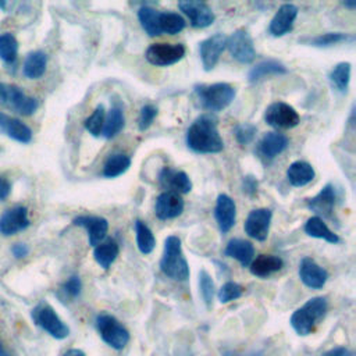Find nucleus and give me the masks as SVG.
I'll return each mask as SVG.
<instances>
[{"label": "nucleus", "instance_id": "15", "mask_svg": "<svg viewBox=\"0 0 356 356\" xmlns=\"http://www.w3.org/2000/svg\"><path fill=\"white\" fill-rule=\"evenodd\" d=\"M159 184L165 189V192H174L178 195L189 193L192 191V181L188 174L172 167H163L159 174Z\"/></svg>", "mask_w": 356, "mask_h": 356}, {"label": "nucleus", "instance_id": "26", "mask_svg": "<svg viewBox=\"0 0 356 356\" xmlns=\"http://www.w3.org/2000/svg\"><path fill=\"white\" fill-rule=\"evenodd\" d=\"M314 175V168L307 161L298 160L286 168V179L292 186H305L313 181Z\"/></svg>", "mask_w": 356, "mask_h": 356}, {"label": "nucleus", "instance_id": "39", "mask_svg": "<svg viewBox=\"0 0 356 356\" xmlns=\"http://www.w3.org/2000/svg\"><path fill=\"white\" fill-rule=\"evenodd\" d=\"M18 42L13 33L0 35V58L6 63H13L17 57Z\"/></svg>", "mask_w": 356, "mask_h": 356}, {"label": "nucleus", "instance_id": "1", "mask_svg": "<svg viewBox=\"0 0 356 356\" xmlns=\"http://www.w3.org/2000/svg\"><path fill=\"white\" fill-rule=\"evenodd\" d=\"M186 145L196 153H220L224 142L217 128V118L211 114L197 117L186 131Z\"/></svg>", "mask_w": 356, "mask_h": 356}, {"label": "nucleus", "instance_id": "19", "mask_svg": "<svg viewBox=\"0 0 356 356\" xmlns=\"http://www.w3.org/2000/svg\"><path fill=\"white\" fill-rule=\"evenodd\" d=\"M299 277L306 286L312 289H320L325 285L328 280V273L312 257H303L299 264Z\"/></svg>", "mask_w": 356, "mask_h": 356}, {"label": "nucleus", "instance_id": "31", "mask_svg": "<svg viewBox=\"0 0 356 356\" xmlns=\"http://www.w3.org/2000/svg\"><path fill=\"white\" fill-rule=\"evenodd\" d=\"M118 253H120L118 243L114 239H107V241L99 243L97 246H95L93 257L100 267L107 270L114 263Z\"/></svg>", "mask_w": 356, "mask_h": 356}, {"label": "nucleus", "instance_id": "10", "mask_svg": "<svg viewBox=\"0 0 356 356\" xmlns=\"http://www.w3.org/2000/svg\"><path fill=\"white\" fill-rule=\"evenodd\" d=\"M33 320L38 325H40L44 331H47L51 337L57 339H63L70 334L68 327L63 323V320L56 314L51 306L42 303L33 310Z\"/></svg>", "mask_w": 356, "mask_h": 356}, {"label": "nucleus", "instance_id": "44", "mask_svg": "<svg viewBox=\"0 0 356 356\" xmlns=\"http://www.w3.org/2000/svg\"><path fill=\"white\" fill-rule=\"evenodd\" d=\"M81 288H82V284H81V280L78 275H72L70 277L64 285H63V292L70 296V298H76L79 293H81Z\"/></svg>", "mask_w": 356, "mask_h": 356}, {"label": "nucleus", "instance_id": "45", "mask_svg": "<svg viewBox=\"0 0 356 356\" xmlns=\"http://www.w3.org/2000/svg\"><path fill=\"white\" fill-rule=\"evenodd\" d=\"M243 192L249 196H252L257 192V179L254 177L248 175L243 178Z\"/></svg>", "mask_w": 356, "mask_h": 356}, {"label": "nucleus", "instance_id": "9", "mask_svg": "<svg viewBox=\"0 0 356 356\" xmlns=\"http://www.w3.org/2000/svg\"><path fill=\"white\" fill-rule=\"evenodd\" d=\"M227 49L232 58L241 64H250L256 58L253 39L245 29H236L227 38Z\"/></svg>", "mask_w": 356, "mask_h": 356}, {"label": "nucleus", "instance_id": "32", "mask_svg": "<svg viewBox=\"0 0 356 356\" xmlns=\"http://www.w3.org/2000/svg\"><path fill=\"white\" fill-rule=\"evenodd\" d=\"M350 70L352 65L348 61H342L338 63L330 72L328 79L331 86L339 92V93H346L348 88H349V82H350Z\"/></svg>", "mask_w": 356, "mask_h": 356}, {"label": "nucleus", "instance_id": "49", "mask_svg": "<svg viewBox=\"0 0 356 356\" xmlns=\"http://www.w3.org/2000/svg\"><path fill=\"white\" fill-rule=\"evenodd\" d=\"M11 250L15 257H24L28 254V248L24 243H15Z\"/></svg>", "mask_w": 356, "mask_h": 356}, {"label": "nucleus", "instance_id": "20", "mask_svg": "<svg viewBox=\"0 0 356 356\" xmlns=\"http://www.w3.org/2000/svg\"><path fill=\"white\" fill-rule=\"evenodd\" d=\"M296 17H298V7L295 4L292 3L282 4L274 14L268 25V32L277 38L288 33L292 29Z\"/></svg>", "mask_w": 356, "mask_h": 356}, {"label": "nucleus", "instance_id": "33", "mask_svg": "<svg viewBox=\"0 0 356 356\" xmlns=\"http://www.w3.org/2000/svg\"><path fill=\"white\" fill-rule=\"evenodd\" d=\"M159 17H160V11H157L153 7L143 6L138 10V19L149 36L161 35L160 25H159Z\"/></svg>", "mask_w": 356, "mask_h": 356}, {"label": "nucleus", "instance_id": "6", "mask_svg": "<svg viewBox=\"0 0 356 356\" xmlns=\"http://www.w3.org/2000/svg\"><path fill=\"white\" fill-rule=\"evenodd\" d=\"M0 104L22 115L33 114L39 106L38 100L26 96L21 88L3 82H0Z\"/></svg>", "mask_w": 356, "mask_h": 356}, {"label": "nucleus", "instance_id": "24", "mask_svg": "<svg viewBox=\"0 0 356 356\" xmlns=\"http://www.w3.org/2000/svg\"><path fill=\"white\" fill-rule=\"evenodd\" d=\"M225 256L232 257L235 260H238L241 263L242 267H248L254 256V248L253 245L246 241V239H241V238H232L224 250Z\"/></svg>", "mask_w": 356, "mask_h": 356}, {"label": "nucleus", "instance_id": "4", "mask_svg": "<svg viewBox=\"0 0 356 356\" xmlns=\"http://www.w3.org/2000/svg\"><path fill=\"white\" fill-rule=\"evenodd\" d=\"M327 309L328 303L325 298H312L302 307L293 312L289 323L299 335H309L316 328V325L324 318Z\"/></svg>", "mask_w": 356, "mask_h": 356}, {"label": "nucleus", "instance_id": "21", "mask_svg": "<svg viewBox=\"0 0 356 356\" xmlns=\"http://www.w3.org/2000/svg\"><path fill=\"white\" fill-rule=\"evenodd\" d=\"M29 225L28 211L24 206H15L4 211L0 217V232L3 235H14Z\"/></svg>", "mask_w": 356, "mask_h": 356}, {"label": "nucleus", "instance_id": "27", "mask_svg": "<svg viewBox=\"0 0 356 356\" xmlns=\"http://www.w3.org/2000/svg\"><path fill=\"white\" fill-rule=\"evenodd\" d=\"M288 72L286 67L278 60H263L257 63L248 74V79L250 82H259L267 76L273 75H285Z\"/></svg>", "mask_w": 356, "mask_h": 356}, {"label": "nucleus", "instance_id": "48", "mask_svg": "<svg viewBox=\"0 0 356 356\" xmlns=\"http://www.w3.org/2000/svg\"><path fill=\"white\" fill-rule=\"evenodd\" d=\"M222 356H263L261 352L252 350V352H238V350H224Z\"/></svg>", "mask_w": 356, "mask_h": 356}, {"label": "nucleus", "instance_id": "30", "mask_svg": "<svg viewBox=\"0 0 356 356\" xmlns=\"http://www.w3.org/2000/svg\"><path fill=\"white\" fill-rule=\"evenodd\" d=\"M305 232L309 236L324 239V241H327L330 243H338L339 242V236L327 227V224L324 222L323 218H320L317 216H313V217H310L306 221Z\"/></svg>", "mask_w": 356, "mask_h": 356}, {"label": "nucleus", "instance_id": "35", "mask_svg": "<svg viewBox=\"0 0 356 356\" xmlns=\"http://www.w3.org/2000/svg\"><path fill=\"white\" fill-rule=\"evenodd\" d=\"M135 232H136V245L142 254H149L153 252L156 245V238L152 229L140 220L135 221Z\"/></svg>", "mask_w": 356, "mask_h": 356}, {"label": "nucleus", "instance_id": "41", "mask_svg": "<svg viewBox=\"0 0 356 356\" xmlns=\"http://www.w3.org/2000/svg\"><path fill=\"white\" fill-rule=\"evenodd\" d=\"M256 132H257V128L256 125L250 124V122H242V124H238L234 129V135H235V139L239 145L245 146V145H249L253 142L254 136H256Z\"/></svg>", "mask_w": 356, "mask_h": 356}, {"label": "nucleus", "instance_id": "5", "mask_svg": "<svg viewBox=\"0 0 356 356\" xmlns=\"http://www.w3.org/2000/svg\"><path fill=\"white\" fill-rule=\"evenodd\" d=\"M96 327L102 339L111 348L120 350L129 341L128 330L114 317L107 313H102L96 317Z\"/></svg>", "mask_w": 356, "mask_h": 356}, {"label": "nucleus", "instance_id": "17", "mask_svg": "<svg viewBox=\"0 0 356 356\" xmlns=\"http://www.w3.org/2000/svg\"><path fill=\"white\" fill-rule=\"evenodd\" d=\"M74 225L82 227L88 232L89 245L97 246L103 242L108 231V221L100 216H78L74 218Z\"/></svg>", "mask_w": 356, "mask_h": 356}, {"label": "nucleus", "instance_id": "12", "mask_svg": "<svg viewBox=\"0 0 356 356\" xmlns=\"http://www.w3.org/2000/svg\"><path fill=\"white\" fill-rule=\"evenodd\" d=\"M271 217H273V213L270 209L261 207V209L252 210L248 214L245 225H243L245 232L256 241H260V242L266 241L268 236V231H270Z\"/></svg>", "mask_w": 356, "mask_h": 356}, {"label": "nucleus", "instance_id": "38", "mask_svg": "<svg viewBox=\"0 0 356 356\" xmlns=\"http://www.w3.org/2000/svg\"><path fill=\"white\" fill-rule=\"evenodd\" d=\"M104 118H106V113H104V106L103 104H97L96 108L93 110V113L85 120V128L86 131L93 135V136H100L103 132V125H104Z\"/></svg>", "mask_w": 356, "mask_h": 356}, {"label": "nucleus", "instance_id": "3", "mask_svg": "<svg viewBox=\"0 0 356 356\" xmlns=\"http://www.w3.org/2000/svg\"><path fill=\"white\" fill-rule=\"evenodd\" d=\"M161 271L174 281H186L189 277V266L182 252L181 239L175 235L167 236L164 241L163 256L160 260Z\"/></svg>", "mask_w": 356, "mask_h": 356}, {"label": "nucleus", "instance_id": "52", "mask_svg": "<svg viewBox=\"0 0 356 356\" xmlns=\"http://www.w3.org/2000/svg\"><path fill=\"white\" fill-rule=\"evenodd\" d=\"M0 356H10V353L6 350V348L0 342Z\"/></svg>", "mask_w": 356, "mask_h": 356}, {"label": "nucleus", "instance_id": "7", "mask_svg": "<svg viewBox=\"0 0 356 356\" xmlns=\"http://www.w3.org/2000/svg\"><path fill=\"white\" fill-rule=\"evenodd\" d=\"M185 56V46L181 43H153L147 47L145 58L157 67H168Z\"/></svg>", "mask_w": 356, "mask_h": 356}, {"label": "nucleus", "instance_id": "42", "mask_svg": "<svg viewBox=\"0 0 356 356\" xmlns=\"http://www.w3.org/2000/svg\"><path fill=\"white\" fill-rule=\"evenodd\" d=\"M199 286H200V293L204 303L207 306H211V302L214 298V282L209 275V273L204 270L199 273Z\"/></svg>", "mask_w": 356, "mask_h": 356}, {"label": "nucleus", "instance_id": "34", "mask_svg": "<svg viewBox=\"0 0 356 356\" xmlns=\"http://www.w3.org/2000/svg\"><path fill=\"white\" fill-rule=\"evenodd\" d=\"M131 167V159L124 153H113L107 157L104 167H103V175L106 178H115L124 174Z\"/></svg>", "mask_w": 356, "mask_h": 356}, {"label": "nucleus", "instance_id": "51", "mask_svg": "<svg viewBox=\"0 0 356 356\" xmlns=\"http://www.w3.org/2000/svg\"><path fill=\"white\" fill-rule=\"evenodd\" d=\"M343 6L348 7V8H350V10H353V8L356 7V1H355V0H352V1H343Z\"/></svg>", "mask_w": 356, "mask_h": 356}, {"label": "nucleus", "instance_id": "2", "mask_svg": "<svg viewBox=\"0 0 356 356\" xmlns=\"http://www.w3.org/2000/svg\"><path fill=\"white\" fill-rule=\"evenodd\" d=\"M195 95L202 108L217 113L227 108L235 99L236 90L227 82L195 85Z\"/></svg>", "mask_w": 356, "mask_h": 356}, {"label": "nucleus", "instance_id": "11", "mask_svg": "<svg viewBox=\"0 0 356 356\" xmlns=\"http://www.w3.org/2000/svg\"><path fill=\"white\" fill-rule=\"evenodd\" d=\"M178 7L189 18L193 28H207L216 19L213 10L204 1L182 0L178 3Z\"/></svg>", "mask_w": 356, "mask_h": 356}, {"label": "nucleus", "instance_id": "47", "mask_svg": "<svg viewBox=\"0 0 356 356\" xmlns=\"http://www.w3.org/2000/svg\"><path fill=\"white\" fill-rule=\"evenodd\" d=\"M321 356H353V353H352L349 349H346V348L338 346V348H334V349L327 350V352L323 353Z\"/></svg>", "mask_w": 356, "mask_h": 356}, {"label": "nucleus", "instance_id": "36", "mask_svg": "<svg viewBox=\"0 0 356 356\" xmlns=\"http://www.w3.org/2000/svg\"><path fill=\"white\" fill-rule=\"evenodd\" d=\"M159 25H160V31L161 33H168V35H175L179 33L186 22L185 19L177 14V13H161L160 11V17H159Z\"/></svg>", "mask_w": 356, "mask_h": 356}, {"label": "nucleus", "instance_id": "14", "mask_svg": "<svg viewBox=\"0 0 356 356\" xmlns=\"http://www.w3.org/2000/svg\"><path fill=\"white\" fill-rule=\"evenodd\" d=\"M289 145L288 138L280 132H267L259 140L256 146L257 156L264 161L268 163L274 160L278 154H281Z\"/></svg>", "mask_w": 356, "mask_h": 356}, {"label": "nucleus", "instance_id": "23", "mask_svg": "<svg viewBox=\"0 0 356 356\" xmlns=\"http://www.w3.org/2000/svg\"><path fill=\"white\" fill-rule=\"evenodd\" d=\"M0 131L21 143H28L32 139V131L26 124L4 113H0Z\"/></svg>", "mask_w": 356, "mask_h": 356}, {"label": "nucleus", "instance_id": "13", "mask_svg": "<svg viewBox=\"0 0 356 356\" xmlns=\"http://www.w3.org/2000/svg\"><path fill=\"white\" fill-rule=\"evenodd\" d=\"M227 47V36L222 33H216L202 40L199 44V54L202 60V65L204 71H211L218 60L224 49Z\"/></svg>", "mask_w": 356, "mask_h": 356}, {"label": "nucleus", "instance_id": "37", "mask_svg": "<svg viewBox=\"0 0 356 356\" xmlns=\"http://www.w3.org/2000/svg\"><path fill=\"white\" fill-rule=\"evenodd\" d=\"M346 40H353V36L342 32H327V33H321L310 38L307 43L314 47H330Z\"/></svg>", "mask_w": 356, "mask_h": 356}, {"label": "nucleus", "instance_id": "18", "mask_svg": "<svg viewBox=\"0 0 356 356\" xmlns=\"http://www.w3.org/2000/svg\"><path fill=\"white\" fill-rule=\"evenodd\" d=\"M214 217L221 234L229 232L236 221V206L234 199L225 193H220L216 200Z\"/></svg>", "mask_w": 356, "mask_h": 356}, {"label": "nucleus", "instance_id": "46", "mask_svg": "<svg viewBox=\"0 0 356 356\" xmlns=\"http://www.w3.org/2000/svg\"><path fill=\"white\" fill-rule=\"evenodd\" d=\"M10 192H11L10 181L6 177L0 175V200H6L10 195Z\"/></svg>", "mask_w": 356, "mask_h": 356}, {"label": "nucleus", "instance_id": "25", "mask_svg": "<svg viewBox=\"0 0 356 356\" xmlns=\"http://www.w3.org/2000/svg\"><path fill=\"white\" fill-rule=\"evenodd\" d=\"M282 266H284V261L281 257L274 254H260L252 260V263L249 264V268L253 275L266 278L274 274L275 271H280Z\"/></svg>", "mask_w": 356, "mask_h": 356}, {"label": "nucleus", "instance_id": "50", "mask_svg": "<svg viewBox=\"0 0 356 356\" xmlns=\"http://www.w3.org/2000/svg\"><path fill=\"white\" fill-rule=\"evenodd\" d=\"M64 356H86L81 349H70L64 353Z\"/></svg>", "mask_w": 356, "mask_h": 356}, {"label": "nucleus", "instance_id": "22", "mask_svg": "<svg viewBox=\"0 0 356 356\" xmlns=\"http://www.w3.org/2000/svg\"><path fill=\"white\" fill-rule=\"evenodd\" d=\"M307 209L316 213L317 217H331L335 206V191L331 184L323 186V189L306 202Z\"/></svg>", "mask_w": 356, "mask_h": 356}, {"label": "nucleus", "instance_id": "43", "mask_svg": "<svg viewBox=\"0 0 356 356\" xmlns=\"http://www.w3.org/2000/svg\"><path fill=\"white\" fill-rule=\"evenodd\" d=\"M157 115V108L153 104H145L140 108L139 118H138V127L140 131H146L154 121Z\"/></svg>", "mask_w": 356, "mask_h": 356}, {"label": "nucleus", "instance_id": "28", "mask_svg": "<svg viewBox=\"0 0 356 356\" xmlns=\"http://www.w3.org/2000/svg\"><path fill=\"white\" fill-rule=\"evenodd\" d=\"M46 65H47V56L46 53L36 50V51H31L22 65V72L26 78L29 79H38L40 78L44 71H46Z\"/></svg>", "mask_w": 356, "mask_h": 356}, {"label": "nucleus", "instance_id": "16", "mask_svg": "<svg viewBox=\"0 0 356 356\" xmlns=\"http://www.w3.org/2000/svg\"><path fill=\"white\" fill-rule=\"evenodd\" d=\"M184 199L174 192H163L157 196L154 204V214L159 220H171L182 214Z\"/></svg>", "mask_w": 356, "mask_h": 356}, {"label": "nucleus", "instance_id": "8", "mask_svg": "<svg viewBox=\"0 0 356 356\" xmlns=\"http://www.w3.org/2000/svg\"><path fill=\"white\" fill-rule=\"evenodd\" d=\"M264 121L277 129H289L299 124L300 117L292 106L284 102H274L266 108Z\"/></svg>", "mask_w": 356, "mask_h": 356}, {"label": "nucleus", "instance_id": "29", "mask_svg": "<svg viewBox=\"0 0 356 356\" xmlns=\"http://www.w3.org/2000/svg\"><path fill=\"white\" fill-rule=\"evenodd\" d=\"M124 125H125V117H124L122 107L120 104H114L108 110V114L104 118V125H103L102 135L106 139H111L122 131Z\"/></svg>", "mask_w": 356, "mask_h": 356}, {"label": "nucleus", "instance_id": "40", "mask_svg": "<svg viewBox=\"0 0 356 356\" xmlns=\"http://www.w3.org/2000/svg\"><path fill=\"white\" fill-rule=\"evenodd\" d=\"M243 293V286L234 282V281H228L225 282L220 289H218V300L221 303H228L231 300H235L238 298H241Z\"/></svg>", "mask_w": 356, "mask_h": 356}]
</instances>
